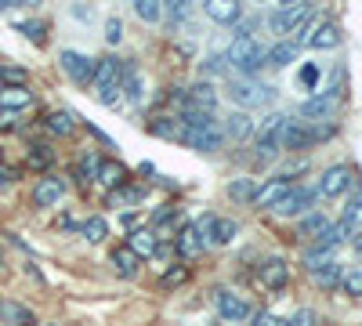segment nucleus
I'll use <instances>...</instances> for the list:
<instances>
[{"label": "nucleus", "instance_id": "obj_23", "mask_svg": "<svg viewBox=\"0 0 362 326\" xmlns=\"http://www.w3.org/2000/svg\"><path fill=\"white\" fill-rule=\"evenodd\" d=\"M297 58V44L293 40H279L276 47H268L264 51V66H276V69H283V66H290Z\"/></svg>", "mask_w": 362, "mask_h": 326}, {"label": "nucleus", "instance_id": "obj_33", "mask_svg": "<svg viewBox=\"0 0 362 326\" xmlns=\"http://www.w3.org/2000/svg\"><path fill=\"white\" fill-rule=\"evenodd\" d=\"M326 214L322 211H312V214H305V218H300V235H315V240H319V235L326 232Z\"/></svg>", "mask_w": 362, "mask_h": 326}, {"label": "nucleus", "instance_id": "obj_26", "mask_svg": "<svg viewBox=\"0 0 362 326\" xmlns=\"http://www.w3.org/2000/svg\"><path fill=\"white\" fill-rule=\"evenodd\" d=\"M124 177H127L124 163L109 160V163H102V167H98V177H95V182H102L105 189H119V185H124Z\"/></svg>", "mask_w": 362, "mask_h": 326}, {"label": "nucleus", "instance_id": "obj_41", "mask_svg": "<svg viewBox=\"0 0 362 326\" xmlns=\"http://www.w3.org/2000/svg\"><path fill=\"white\" fill-rule=\"evenodd\" d=\"M153 134H160V138H177V134H181V124H174L170 116H160V120L153 124Z\"/></svg>", "mask_w": 362, "mask_h": 326}, {"label": "nucleus", "instance_id": "obj_14", "mask_svg": "<svg viewBox=\"0 0 362 326\" xmlns=\"http://www.w3.org/2000/svg\"><path fill=\"white\" fill-rule=\"evenodd\" d=\"M66 196V182L62 177H40L37 189H33V203L37 206H58Z\"/></svg>", "mask_w": 362, "mask_h": 326}, {"label": "nucleus", "instance_id": "obj_6", "mask_svg": "<svg viewBox=\"0 0 362 326\" xmlns=\"http://www.w3.org/2000/svg\"><path fill=\"white\" fill-rule=\"evenodd\" d=\"M315 141V131L312 127H305V124H297V120H283V127H279V138H276V145L279 149H290V153H297V149H305V145H312Z\"/></svg>", "mask_w": 362, "mask_h": 326}, {"label": "nucleus", "instance_id": "obj_29", "mask_svg": "<svg viewBox=\"0 0 362 326\" xmlns=\"http://www.w3.org/2000/svg\"><path fill=\"white\" fill-rule=\"evenodd\" d=\"M80 232H83V240H87V243H102L105 235H109V221L95 214V218H87V221L80 225Z\"/></svg>", "mask_w": 362, "mask_h": 326}, {"label": "nucleus", "instance_id": "obj_18", "mask_svg": "<svg viewBox=\"0 0 362 326\" xmlns=\"http://www.w3.org/2000/svg\"><path fill=\"white\" fill-rule=\"evenodd\" d=\"M33 105V91L29 87H0V112H18Z\"/></svg>", "mask_w": 362, "mask_h": 326}, {"label": "nucleus", "instance_id": "obj_13", "mask_svg": "<svg viewBox=\"0 0 362 326\" xmlns=\"http://www.w3.org/2000/svg\"><path fill=\"white\" fill-rule=\"evenodd\" d=\"M257 276H261V283H264L268 290H283V286L290 283V264H286L283 257H268L261 269H257Z\"/></svg>", "mask_w": 362, "mask_h": 326}, {"label": "nucleus", "instance_id": "obj_28", "mask_svg": "<svg viewBox=\"0 0 362 326\" xmlns=\"http://www.w3.org/2000/svg\"><path fill=\"white\" fill-rule=\"evenodd\" d=\"M250 131H254V120H250L247 112H232V116H228L225 134H232V138L239 141V138H250Z\"/></svg>", "mask_w": 362, "mask_h": 326}, {"label": "nucleus", "instance_id": "obj_30", "mask_svg": "<svg viewBox=\"0 0 362 326\" xmlns=\"http://www.w3.org/2000/svg\"><path fill=\"white\" fill-rule=\"evenodd\" d=\"M25 160H29V167H33V170H47L54 163V149H51V145H44V141L40 145H29V156Z\"/></svg>", "mask_w": 362, "mask_h": 326}, {"label": "nucleus", "instance_id": "obj_19", "mask_svg": "<svg viewBox=\"0 0 362 326\" xmlns=\"http://www.w3.org/2000/svg\"><path fill=\"white\" fill-rule=\"evenodd\" d=\"M127 250H131L138 261H141V257H153V254L160 250V247H156V232H153V228H134Z\"/></svg>", "mask_w": 362, "mask_h": 326}, {"label": "nucleus", "instance_id": "obj_40", "mask_svg": "<svg viewBox=\"0 0 362 326\" xmlns=\"http://www.w3.org/2000/svg\"><path fill=\"white\" fill-rule=\"evenodd\" d=\"M315 322H319V315L312 308H297L290 319H283V326H315Z\"/></svg>", "mask_w": 362, "mask_h": 326}, {"label": "nucleus", "instance_id": "obj_4", "mask_svg": "<svg viewBox=\"0 0 362 326\" xmlns=\"http://www.w3.org/2000/svg\"><path fill=\"white\" fill-rule=\"evenodd\" d=\"M177 138L185 141L189 149H196V153H214V149H221L225 131H221L218 120H214V124H203V127H181Z\"/></svg>", "mask_w": 362, "mask_h": 326}, {"label": "nucleus", "instance_id": "obj_20", "mask_svg": "<svg viewBox=\"0 0 362 326\" xmlns=\"http://www.w3.org/2000/svg\"><path fill=\"white\" fill-rule=\"evenodd\" d=\"M203 11H206V18L225 22V25L239 22V15H243V8H239L235 0H210V4H203Z\"/></svg>", "mask_w": 362, "mask_h": 326}, {"label": "nucleus", "instance_id": "obj_52", "mask_svg": "<svg viewBox=\"0 0 362 326\" xmlns=\"http://www.w3.org/2000/svg\"><path fill=\"white\" fill-rule=\"evenodd\" d=\"M0 257H4V250H0Z\"/></svg>", "mask_w": 362, "mask_h": 326}, {"label": "nucleus", "instance_id": "obj_9", "mask_svg": "<svg viewBox=\"0 0 362 326\" xmlns=\"http://www.w3.org/2000/svg\"><path fill=\"white\" fill-rule=\"evenodd\" d=\"M341 40H344V33H341V25L337 22H315L312 25V33H308V44L315 47V51H334V47H341Z\"/></svg>", "mask_w": 362, "mask_h": 326}, {"label": "nucleus", "instance_id": "obj_1", "mask_svg": "<svg viewBox=\"0 0 362 326\" xmlns=\"http://www.w3.org/2000/svg\"><path fill=\"white\" fill-rule=\"evenodd\" d=\"M225 66L235 69V73H243V76H250V73H257L264 66V47L254 37H235L232 47L225 51Z\"/></svg>", "mask_w": 362, "mask_h": 326}, {"label": "nucleus", "instance_id": "obj_31", "mask_svg": "<svg viewBox=\"0 0 362 326\" xmlns=\"http://www.w3.org/2000/svg\"><path fill=\"white\" fill-rule=\"evenodd\" d=\"M98 167H102V160H98L95 153H87V156H80V160H76V177H80V185H87V182H95V177H98Z\"/></svg>", "mask_w": 362, "mask_h": 326}, {"label": "nucleus", "instance_id": "obj_7", "mask_svg": "<svg viewBox=\"0 0 362 326\" xmlns=\"http://www.w3.org/2000/svg\"><path fill=\"white\" fill-rule=\"evenodd\" d=\"M312 203H315V192L312 189H290L276 206H272V211H276L279 218H293V214H305Z\"/></svg>", "mask_w": 362, "mask_h": 326}, {"label": "nucleus", "instance_id": "obj_2", "mask_svg": "<svg viewBox=\"0 0 362 326\" xmlns=\"http://www.w3.org/2000/svg\"><path fill=\"white\" fill-rule=\"evenodd\" d=\"M308 15H312V4H308V0H293V4H279L276 11L268 15V29H272L276 37H286V33H293V29H297L300 22H305Z\"/></svg>", "mask_w": 362, "mask_h": 326}, {"label": "nucleus", "instance_id": "obj_37", "mask_svg": "<svg viewBox=\"0 0 362 326\" xmlns=\"http://www.w3.org/2000/svg\"><path fill=\"white\" fill-rule=\"evenodd\" d=\"M283 120H286V116L272 112L268 120L261 124V131H257V141H272V145H276V138H279V127H283Z\"/></svg>", "mask_w": 362, "mask_h": 326}, {"label": "nucleus", "instance_id": "obj_21", "mask_svg": "<svg viewBox=\"0 0 362 326\" xmlns=\"http://www.w3.org/2000/svg\"><path fill=\"white\" fill-rule=\"evenodd\" d=\"M203 247H206V240L199 235L196 225H185V228H181V235H177V254H181V257H199Z\"/></svg>", "mask_w": 362, "mask_h": 326}, {"label": "nucleus", "instance_id": "obj_50", "mask_svg": "<svg viewBox=\"0 0 362 326\" xmlns=\"http://www.w3.org/2000/svg\"><path fill=\"white\" fill-rule=\"evenodd\" d=\"M11 185H15V170L0 167V189H11Z\"/></svg>", "mask_w": 362, "mask_h": 326}, {"label": "nucleus", "instance_id": "obj_12", "mask_svg": "<svg viewBox=\"0 0 362 326\" xmlns=\"http://www.w3.org/2000/svg\"><path fill=\"white\" fill-rule=\"evenodd\" d=\"M348 185H351V170L344 163H334L319 177V196H341Z\"/></svg>", "mask_w": 362, "mask_h": 326}, {"label": "nucleus", "instance_id": "obj_24", "mask_svg": "<svg viewBox=\"0 0 362 326\" xmlns=\"http://www.w3.org/2000/svg\"><path fill=\"white\" fill-rule=\"evenodd\" d=\"M47 131H51V134H58V138H69V134L76 131V116H73L69 109L51 112V116H47Z\"/></svg>", "mask_w": 362, "mask_h": 326}, {"label": "nucleus", "instance_id": "obj_17", "mask_svg": "<svg viewBox=\"0 0 362 326\" xmlns=\"http://www.w3.org/2000/svg\"><path fill=\"white\" fill-rule=\"evenodd\" d=\"M235 232H239V225H235L232 218H210V225H206V232H203V240L218 243V247H228V243L235 240Z\"/></svg>", "mask_w": 362, "mask_h": 326}, {"label": "nucleus", "instance_id": "obj_48", "mask_svg": "<svg viewBox=\"0 0 362 326\" xmlns=\"http://www.w3.org/2000/svg\"><path fill=\"white\" fill-rule=\"evenodd\" d=\"M185 276H189L185 269H170V272L163 276V286H177V283H185Z\"/></svg>", "mask_w": 362, "mask_h": 326}, {"label": "nucleus", "instance_id": "obj_35", "mask_svg": "<svg viewBox=\"0 0 362 326\" xmlns=\"http://www.w3.org/2000/svg\"><path fill=\"white\" fill-rule=\"evenodd\" d=\"M134 15H138L141 22H160V18H163V4H160V0H138Z\"/></svg>", "mask_w": 362, "mask_h": 326}, {"label": "nucleus", "instance_id": "obj_10", "mask_svg": "<svg viewBox=\"0 0 362 326\" xmlns=\"http://www.w3.org/2000/svg\"><path fill=\"white\" fill-rule=\"evenodd\" d=\"M119 80H124V58H98L95 66V83L98 91H109V87H119Z\"/></svg>", "mask_w": 362, "mask_h": 326}, {"label": "nucleus", "instance_id": "obj_32", "mask_svg": "<svg viewBox=\"0 0 362 326\" xmlns=\"http://www.w3.org/2000/svg\"><path fill=\"white\" fill-rule=\"evenodd\" d=\"M254 192H257V185L250 182V177H235V182L228 185V196L235 203H254Z\"/></svg>", "mask_w": 362, "mask_h": 326}, {"label": "nucleus", "instance_id": "obj_47", "mask_svg": "<svg viewBox=\"0 0 362 326\" xmlns=\"http://www.w3.org/2000/svg\"><path fill=\"white\" fill-rule=\"evenodd\" d=\"M254 326H283V319L272 315V312H257V315H254Z\"/></svg>", "mask_w": 362, "mask_h": 326}, {"label": "nucleus", "instance_id": "obj_22", "mask_svg": "<svg viewBox=\"0 0 362 326\" xmlns=\"http://www.w3.org/2000/svg\"><path fill=\"white\" fill-rule=\"evenodd\" d=\"M0 319L8 326H37V315L18 301H0Z\"/></svg>", "mask_w": 362, "mask_h": 326}, {"label": "nucleus", "instance_id": "obj_36", "mask_svg": "<svg viewBox=\"0 0 362 326\" xmlns=\"http://www.w3.org/2000/svg\"><path fill=\"white\" fill-rule=\"evenodd\" d=\"M29 73L22 66H0V87H25Z\"/></svg>", "mask_w": 362, "mask_h": 326}, {"label": "nucleus", "instance_id": "obj_38", "mask_svg": "<svg viewBox=\"0 0 362 326\" xmlns=\"http://www.w3.org/2000/svg\"><path fill=\"white\" fill-rule=\"evenodd\" d=\"M138 199H145V189H112L109 192V206H127Z\"/></svg>", "mask_w": 362, "mask_h": 326}, {"label": "nucleus", "instance_id": "obj_49", "mask_svg": "<svg viewBox=\"0 0 362 326\" xmlns=\"http://www.w3.org/2000/svg\"><path fill=\"white\" fill-rule=\"evenodd\" d=\"M319 80V69L315 66H305V69H300V83H305V87H312Z\"/></svg>", "mask_w": 362, "mask_h": 326}, {"label": "nucleus", "instance_id": "obj_5", "mask_svg": "<svg viewBox=\"0 0 362 326\" xmlns=\"http://www.w3.org/2000/svg\"><path fill=\"white\" fill-rule=\"evenodd\" d=\"M58 62H62V69L69 73V80L73 83H95V66H98V58H87V54H80V51H62L58 54Z\"/></svg>", "mask_w": 362, "mask_h": 326}, {"label": "nucleus", "instance_id": "obj_27", "mask_svg": "<svg viewBox=\"0 0 362 326\" xmlns=\"http://www.w3.org/2000/svg\"><path fill=\"white\" fill-rule=\"evenodd\" d=\"M351 235V225L348 221H337V225H326V232L319 235V247H326V250H334L337 243H344Z\"/></svg>", "mask_w": 362, "mask_h": 326}, {"label": "nucleus", "instance_id": "obj_34", "mask_svg": "<svg viewBox=\"0 0 362 326\" xmlns=\"http://www.w3.org/2000/svg\"><path fill=\"white\" fill-rule=\"evenodd\" d=\"M312 276H315L319 286H334V283H341V264L326 261V264H319V269H312Z\"/></svg>", "mask_w": 362, "mask_h": 326}, {"label": "nucleus", "instance_id": "obj_11", "mask_svg": "<svg viewBox=\"0 0 362 326\" xmlns=\"http://www.w3.org/2000/svg\"><path fill=\"white\" fill-rule=\"evenodd\" d=\"M181 105H189V109H199V112H214V105H218V91L210 87L206 80H199V83H192L189 91H185V98H181Z\"/></svg>", "mask_w": 362, "mask_h": 326}, {"label": "nucleus", "instance_id": "obj_16", "mask_svg": "<svg viewBox=\"0 0 362 326\" xmlns=\"http://www.w3.org/2000/svg\"><path fill=\"white\" fill-rule=\"evenodd\" d=\"M337 105H341V95H315V98H308L305 105H300V112L305 116H312V120H326V116H334L337 112Z\"/></svg>", "mask_w": 362, "mask_h": 326}, {"label": "nucleus", "instance_id": "obj_39", "mask_svg": "<svg viewBox=\"0 0 362 326\" xmlns=\"http://www.w3.org/2000/svg\"><path fill=\"white\" fill-rule=\"evenodd\" d=\"M163 11L170 15V22H174V25H181V22H189V18H192V11H196V8L189 4V0H177V4H163Z\"/></svg>", "mask_w": 362, "mask_h": 326}, {"label": "nucleus", "instance_id": "obj_8", "mask_svg": "<svg viewBox=\"0 0 362 326\" xmlns=\"http://www.w3.org/2000/svg\"><path fill=\"white\" fill-rule=\"evenodd\" d=\"M214 305H218V315H221L225 322H239V319L250 315V305L239 298V293H232V290H218V293H214Z\"/></svg>", "mask_w": 362, "mask_h": 326}, {"label": "nucleus", "instance_id": "obj_15", "mask_svg": "<svg viewBox=\"0 0 362 326\" xmlns=\"http://www.w3.org/2000/svg\"><path fill=\"white\" fill-rule=\"evenodd\" d=\"M286 192H290V177H268V182L254 192V203H257V206H268V211H272V206H276Z\"/></svg>", "mask_w": 362, "mask_h": 326}, {"label": "nucleus", "instance_id": "obj_42", "mask_svg": "<svg viewBox=\"0 0 362 326\" xmlns=\"http://www.w3.org/2000/svg\"><path fill=\"white\" fill-rule=\"evenodd\" d=\"M44 29H47V25L37 22V18H33V22H18V33H25L33 44H44Z\"/></svg>", "mask_w": 362, "mask_h": 326}, {"label": "nucleus", "instance_id": "obj_3", "mask_svg": "<svg viewBox=\"0 0 362 326\" xmlns=\"http://www.w3.org/2000/svg\"><path fill=\"white\" fill-rule=\"evenodd\" d=\"M228 95L239 109H261V105L276 102V91H272L268 83H257V80H235Z\"/></svg>", "mask_w": 362, "mask_h": 326}, {"label": "nucleus", "instance_id": "obj_45", "mask_svg": "<svg viewBox=\"0 0 362 326\" xmlns=\"http://www.w3.org/2000/svg\"><path fill=\"white\" fill-rule=\"evenodd\" d=\"M105 40H109V44H119V40H124V22H119L116 15L105 22Z\"/></svg>", "mask_w": 362, "mask_h": 326}, {"label": "nucleus", "instance_id": "obj_46", "mask_svg": "<svg viewBox=\"0 0 362 326\" xmlns=\"http://www.w3.org/2000/svg\"><path fill=\"white\" fill-rule=\"evenodd\" d=\"M344 221L348 225H362V199H355V203L344 206Z\"/></svg>", "mask_w": 362, "mask_h": 326}, {"label": "nucleus", "instance_id": "obj_25", "mask_svg": "<svg viewBox=\"0 0 362 326\" xmlns=\"http://www.w3.org/2000/svg\"><path fill=\"white\" fill-rule=\"evenodd\" d=\"M138 264H141V261H138L127 247H116V250H112V269H116L119 276H124V279L138 276Z\"/></svg>", "mask_w": 362, "mask_h": 326}, {"label": "nucleus", "instance_id": "obj_44", "mask_svg": "<svg viewBox=\"0 0 362 326\" xmlns=\"http://www.w3.org/2000/svg\"><path fill=\"white\" fill-rule=\"evenodd\" d=\"M228 66H225V54H210L206 62L199 66V73H206V76H214V73H225Z\"/></svg>", "mask_w": 362, "mask_h": 326}, {"label": "nucleus", "instance_id": "obj_43", "mask_svg": "<svg viewBox=\"0 0 362 326\" xmlns=\"http://www.w3.org/2000/svg\"><path fill=\"white\" fill-rule=\"evenodd\" d=\"M341 286H344V293H351V298H362V272L341 276Z\"/></svg>", "mask_w": 362, "mask_h": 326}, {"label": "nucleus", "instance_id": "obj_51", "mask_svg": "<svg viewBox=\"0 0 362 326\" xmlns=\"http://www.w3.org/2000/svg\"><path fill=\"white\" fill-rule=\"evenodd\" d=\"M73 15H76L80 22H90V15H95V11H90V8H80V4H76V8H73Z\"/></svg>", "mask_w": 362, "mask_h": 326}]
</instances>
